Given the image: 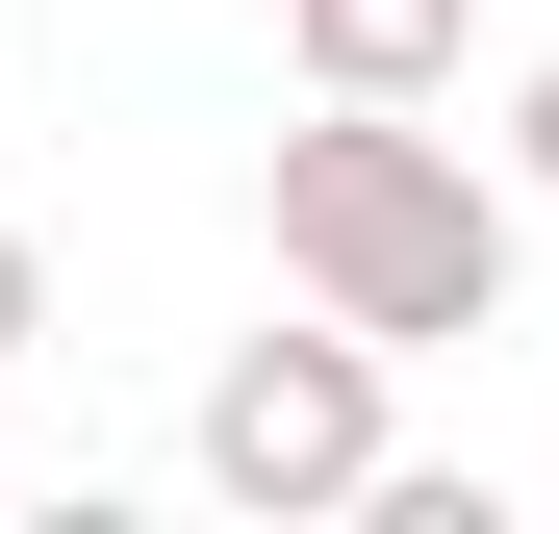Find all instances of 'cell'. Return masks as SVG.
I'll use <instances>...</instances> for the list:
<instances>
[{"mask_svg": "<svg viewBox=\"0 0 559 534\" xmlns=\"http://www.w3.org/2000/svg\"><path fill=\"white\" fill-rule=\"evenodd\" d=\"M254 229H280V281H306L331 331H382V356L509 331V254H534L509 153H457L432 103H306V128H280V178H254Z\"/></svg>", "mask_w": 559, "mask_h": 534, "instance_id": "obj_1", "label": "cell"}, {"mask_svg": "<svg viewBox=\"0 0 559 534\" xmlns=\"http://www.w3.org/2000/svg\"><path fill=\"white\" fill-rule=\"evenodd\" d=\"M382 382H407V356H382V331H331V306H306V331H254L229 382H204V484H229L254 534H331L356 484L407 459V407H382Z\"/></svg>", "mask_w": 559, "mask_h": 534, "instance_id": "obj_2", "label": "cell"}, {"mask_svg": "<svg viewBox=\"0 0 559 534\" xmlns=\"http://www.w3.org/2000/svg\"><path fill=\"white\" fill-rule=\"evenodd\" d=\"M280 51H306V103H457L484 0H280Z\"/></svg>", "mask_w": 559, "mask_h": 534, "instance_id": "obj_3", "label": "cell"}, {"mask_svg": "<svg viewBox=\"0 0 559 534\" xmlns=\"http://www.w3.org/2000/svg\"><path fill=\"white\" fill-rule=\"evenodd\" d=\"M509 204H559V51L509 76Z\"/></svg>", "mask_w": 559, "mask_h": 534, "instance_id": "obj_4", "label": "cell"}, {"mask_svg": "<svg viewBox=\"0 0 559 534\" xmlns=\"http://www.w3.org/2000/svg\"><path fill=\"white\" fill-rule=\"evenodd\" d=\"M26 331H51V254H26V229H0V356H26Z\"/></svg>", "mask_w": 559, "mask_h": 534, "instance_id": "obj_5", "label": "cell"}]
</instances>
